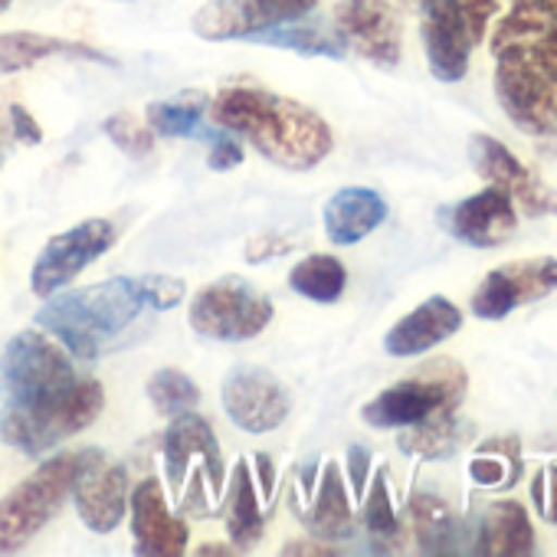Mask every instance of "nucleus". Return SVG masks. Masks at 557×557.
Segmentation results:
<instances>
[{
	"label": "nucleus",
	"mask_w": 557,
	"mask_h": 557,
	"mask_svg": "<svg viewBox=\"0 0 557 557\" xmlns=\"http://www.w3.org/2000/svg\"><path fill=\"white\" fill-rule=\"evenodd\" d=\"M8 404L0 436L24 456H44L57 443L96 423L106 391L92 377H76L73 361L44 332H21L0 355Z\"/></svg>",
	"instance_id": "1"
},
{
	"label": "nucleus",
	"mask_w": 557,
	"mask_h": 557,
	"mask_svg": "<svg viewBox=\"0 0 557 557\" xmlns=\"http://www.w3.org/2000/svg\"><path fill=\"white\" fill-rule=\"evenodd\" d=\"M216 128L246 138L262 158L289 171H309L332 154L329 122L302 102L256 86H226L207 102Z\"/></svg>",
	"instance_id": "2"
},
{
	"label": "nucleus",
	"mask_w": 557,
	"mask_h": 557,
	"mask_svg": "<svg viewBox=\"0 0 557 557\" xmlns=\"http://www.w3.org/2000/svg\"><path fill=\"white\" fill-rule=\"evenodd\" d=\"M145 293L138 275H119L99 286L73 289L50 299L37 312V325L63 342V348L79 361H96L102 348L119 338L145 309Z\"/></svg>",
	"instance_id": "3"
},
{
	"label": "nucleus",
	"mask_w": 557,
	"mask_h": 557,
	"mask_svg": "<svg viewBox=\"0 0 557 557\" xmlns=\"http://www.w3.org/2000/svg\"><path fill=\"white\" fill-rule=\"evenodd\" d=\"M79 469V453H60L47 459L30 479H24L14 492L0 498V554L21 550L30 537H37L63 502L73 492V479Z\"/></svg>",
	"instance_id": "4"
},
{
	"label": "nucleus",
	"mask_w": 557,
	"mask_h": 557,
	"mask_svg": "<svg viewBox=\"0 0 557 557\" xmlns=\"http://www.w3.org/2000/svg\"><path fill=\"white\" fill-rule=\"evenodd\" d=\"M466 394V371L443 358L423 364L413 377L381 391L364 410V423L377 430H397V426H413L440 410H456Z\"/></svg>",
	"instance_id": "5"
},
{
	"label": "nucleus",
	"mask_w": 557,
	"mask_h": 557,
	"mask_svg": "<svg viewBox=\"0 0 557 557\" xmlns=\"http://www.w3.org/2000/svg\"><path fill=\"white\" fill-rule=\"evenodd\" d=\"M495 99L524 135L557 132V86L531 57V44H511L495 53Z\"/></svg>",
	"instance_id": "6"
},
{
	"label": "nucleus",
	"mask_w": 557,
	"mask_h": 557,
	"mask_svg": "<svg viewBox=\"0 0 557 557\" xmlns=\"http://www.w3.org/2000/svg\"><path fill=\"white\" fill-rule=\"evenodd\" d=\"M272 302L243 278H220L190 302V329L210 342H249L272 322Z\"/></svg>",
	"instance_id": "7"
},
{
	"label": "nucleus",
	"mask_w": 557,
	"mask_h": 557,
	"mask_svg": "<svg viewBox=\"0 0 557 557\" xmlns=\"http://www.w3.org/2000/svg\"><path fill=\"white\" fill-rule=\"evenodd\" d=\"M115 226L109 220H83L70 226L66 233H57L37 256L34 272H30V289L40 299L57 296L63 286H70L73 278L89 269L102 252L112 249L115 243Z\"/></svg>",
	"instance_id": "8"
},
{
	"label": "nucleus",
	"mask_w": 557,
	"mask_h": 557,
	"mask_svg": "<svg viewBox=\"0 0 557 557\" xmlns=\"http://www.w3.org/2000/svg\"><path fill=\"white\" fill-rule=\"evenodd\" d=\"M557 289V259L534 256V259H515L498 269H492L479 289L472 293V315L485 322H498L511 315L521 306H531Z\"/></svg>",
	"instance_id": "9"
},
{
	"label": "nucleus",
	"mask_w": 557,
	"mask_h": 557,
	"mask_svg": "<svg viewBox=\"0 0 557 557\" xmlns=\"http://www.w3.org/2000/svg\"><path fill=\"white\" fill-rule=\"evenodd\" d=\"M223 410L246 433H272L286 423L293 397L272 371L236 364L223 381Z\"/></svg>",
	"instance_id": "10"
},
{
	"label": "nucleus",
	"mask_w": 557,
	"mask_h": 557,
	"mask_svg": "<svg viewBox=\"0 0 557 557\" xmlns=\"http://www.w3.org/2000/svg\"><path fill=\"white\" fill-rule=\"evenodd\" d=\"M70 495L76 498V511L86 528H92L96 534H109L122 524L128 511V472L102 449H83Z\"/></svg>",
	"instance_id": "11"
},
{
	"label": "nucleus",
	"mask_w": 557,
	"mask_h": 557,
	"mask_svg": "<svg viewBox=\"0 0 557 557\" xmlns=\"http://www.w3.org/2000/svg\"><path fill=\"white\" fill-rule=\"evenodd\" d=\"M161 453H164L168 488H171L174 495H181L184 479H187L194 459H200V462H203V475H207L210 492L216 495V502L223 498V488H226V466H223V453H220L216 433H213V426H210L203 417H197L194 410L177 413L174 423L168 426L164 440H161Z\"/></svg>",
	"instance_id": "12"
},
{
	"label": "nucleus",
	"mask_w": 557,
	"mask_h": 557,
	"mask_svg": "<svg viewBox=\"0 0 557 557\" xmlns=\"http://www.w3.org/2000/svg\"><path fill=\"white\" fill-rule=\"evenodd\" d=\"M335 30L348 50L381 70L400 63V21L384 0H338Z\"/></svg>",
	"instance_id": "13"
},
{
	"label": "nucleus",
	"mask_w": 557,
	"mask_h": 557,
	"mask_svg": "<svg viewBox=\"0 0 557 557\" xmlns=\"http://www.w3.org/2000/svg\"><path fill=\"white\" fill-rule=\"evenodd\" d=\"M420 37L430 73L440 83L466 79L475 44L456 0H420Z\"/></svg>",
	"instance_id": "14"
},
{
	"label": "nucleus",
	"mask_w": 557,
	"mask_h": 557,
	"mask_svg": "<svg viewBox=\"0 0 557 557\" xmlns=\"http://www.w3.org/2000/svg\"><path fill=\"white\" fill-rule=\"evenodd\" d=\"M440 223L459 243L475 246V249H492L515 233L518 216H515L511 194L505 187L488 184L485 190H479L453 207H443Z\"/></svg>",
	"instance_id": "15"
},
{
	"label": "nucleus",
	"mask_w": 557,
	"mask_h": 557,
	"mask_svg": "<svg viewBox=\"0 0 557 557\" xmlns=\"http://www.w3.org/2000/svg\"><path fill=\"white\" fill-rule=\"evenodd\" d=\"M132 550L141 557H177L187 550V521L168 508L158 479H145L132 492Z\"/></svg>",
	"instance_id": "16"
},
{
	"label": "nucleus",
	"mask_w": 557,
	"mask_h": 557,
	"mask_svg": "<svg viewBox=\"0 0 557 557\" xmlns=\"http://www.w3.org/2000/svg\"><path fill=\"white\" fill-rule=\"evenodd\" d=\"M469 161H472V168H475V174L482 181H488L495 187H505L511 197H518L524 203V210L531 216L550 213V210L557 213V197L544 184H537L528 174V168L498 138H492V135H472L469 138Z\"/></svg>",
	"instance_id": "17"
},
{
	"label": "nucleus",
	"mask_w": 557,
	"mask_h": 557,
	"mask_svg": "<svg viewBox=\"0 0 557 557\" xmlns=\"http://www.w3.org/2000/svg\"><path fill=\"white\" fill-rule=\"evenodd\" d=\"M459 329H462V312L446 296H433L387 332L384 351L394 358H417L436 348L440 342L453 338Z\"/></svg>",
	"instance_id": "18"
},
{
	"label": "nucleus",
	"mask_w": 557,
	"mask_h": 557,
	"mask_svg": "<svg viewBox=\"0 0 557 557\" xmlns=\"http://www.w3.org/2000/svg\"><path fill=\"white\" fill-rule=\"evenodd\" d=\"M322 216L335 246H355L387 220V200L371 187H342L332 194Z\"/></svg>",
	"instance_id": "19"
},
{
	"label": "nucleus",
	"mask_w": 557,
	"mask_h": 557,
	"mask_svg": "<svg viewBox=\"0 0 557 557\" xmlns=\"http://www.w3.org/2000/svg\"><path fill=\"white\" fill-rule=\"evenodd\" d=\"M50 57H73V60H89V63H102V66H119L109 53H102L89 44L60 40V37H47V34H27V30L0 34V73H21Z\"/></svg>",
	"instance_id": "20"
},
{
	"label": "nucleus",
	"mask_w": 557,
	"mask_h": 557,
	"mask_svg": "<svg viewBox=\"0 0 557 557\" xmlns=\"http://www.w3.org/2000/svg\"><path fill=\"white\" fill-rule=\"evenodd\" d=\"M479 554H498V557H521L534 554V528L521 502H495L482 515L479 534H475Z\"/></svg>",
	"instance_id": "21"
},
{
	"label": "nucleus",
	"mask_w": 557,
	"mask_h": 557,
	"mask_svg": "<svg viewBox=\"0 0 557 557\" xmlns=\"http://www.w3.org/2000/svg\"><path fill=\"white\" fill-rule=\"evenodd\" d=\"M319 492H312V505L299 508V518L309 524V531L315 537L325 541H342L355 531V515H351V502L345 492V475L338 469V462H325L322 482L315 485Z\"/></svg>",
	"instance_id": "22"
},
{
	"label": "nucleus",
	"mask_w": 557,
	"mask_h": 557,
	"mask_svg": "<svg viewBox=\"0 0 557 557\" xmlns=\"http://www.w3.org/2000/svg\"><path fill=\"white\" fill-rule=\"evenodd\" d=\"M262 528H265V515L259 508L252 469L249 462H236L226 495V534L236 547H249L262 537Z\"/></svg>",
	"instance_id": "23"
},
{
	"label": "nucleus",
	"mask_w": 557,
	"mask_h": 557,
	"mask_svg": "<svg viewBox=\"0 0 557 557\" xmlns=\"http://www.w3.org/2000/svg\"><path fill=\"white\" fill-rule=\"evenodd\" d=\"M249 44L259 47H278V50H293L302 57H329V60H342L348 53L345 40L338 34H329L322 27H312L306 21H293V24H275V27H262L256 34L246 37Z\"/></svg>",
	"instance_id": "24"
},
{
	"label": "nucleus",
	"mask_w": 557,
	"mask_h": 557,
	"mask_svg": "<svg viewBox=\"0 0 557 557\" xmlns=\"http://www.w3.org/2000/svg\"><path fill=\"white\" fill-rule=\"evenodd\" d=\"M207 99L200 92H184L171 102H151L148 106V128L161 138H216V128L207 132L203 122Z\"/></svg>",
	"instance_id": "25"
},
{
	"label": "nucleus",
	"mask_w": 557,
	"mask_h": 557,
	"mask_svg": "<svg viewBox=\"0 0 557 557\" xmlns=\"http://www.w3.org/2000/svg\"><path fill=\"white\" fill-rule=\"evenodd\" d=\"M289 286H293V293H299L319 306H332L342 299V293L348 286V269L335 256H306L299 265H293Z\"/></svg>",
	"instance_id": "26"
},
{
	"label": "nucleus",
	"mask_w": 557,
	"mask_h": 557,
	"mask_svg": "<svg viewBox=\"0 0 557 557\" xmlns=\"http://www.w3.org/2000/svg\"><path fill=\"white\" fill-rule=\"evenodd\" d=\"M521 453H518V440L505 436V440H488L475 449V459L469 462V475L475 485L485 488H508L521 479Z\"/></svg>",
	"instance_id": "27"
},
{
	"label": "nucleus",
	"mask_w": 557,
	"mask_h": 557,
	"mask_svg": "<svg viewBox=\"0 0 557 557\" xmlns=\"http://www.w3.org/2000/svg\"><path fill=\"white\" fill-rule=\"evenodd\" d=\"M194 34L203 40H246L252 34V21L243 8V0H210L194 14Z\"/></svg>",
	"instance_id": "28"
},
{
	"label": "nucleus",
	"mask_w": 557,
	"mask_h": 557,
	"mask_svg": "<svg viewBox=\"0 0 557 557\" xmlns=\"http://www.w3.org/2000/svg\"><path fill=\"white\" fill-rule=\"evenodd\" d=\"M456 410H440L420 423H413L407 430V436H400V449L423 456V459H443L456 449Z\"/></svg>",
	"instance_id": "29"
},
{
	"label": "nucleus",
	"mask_w": 557,
	"mask_h": 557,
	"mask_svg": "<svg viewBox=\"0 0 557 557\" xmlns=\"http://www.w3.org/2000/svg\"><path fill=\"white\" fill-rule=\"evenodd\" d=\"M148 400L154 404V410L161 417H177V413H187L200 404V391L184 371L164 368V371H154L148 377Z\"/></svg>",
	"instance_id": "30"
},
{
	"label": "nucleus",
	"mask_w": 557,
	"mask_h": 557,
	"mask_svg": "<svg viewBox=\"0 0 557 557\" xmlns=\"http://www.w3.org/2000/svg\"><path fill=\"white\" fill-rule=\"evenodd\" d=\"M413 524H417V541L423 550H430V554L433 550L436 554L453 550L449 541H456V518L440 498H430V495L417 498L413 502Z\"/></svg>",
	"instance_id": "31"
},
{
	"label": "nucleus",
	"mask_w": 557,
	"mask_h": 557,
	"mask_svg": "<svg viewBox=\"0 0 557 557\" xmlns=\"http://www.w3.org/2000/svg\"><path fill=\"white\" fill-rule=\"evenodd\" d=\"M544 24H547V17L531 4V0H511L508 14L498 17L495 30L488 37V47H492V53H498L511 44H531L541 37Z\"/></svg>",
	"instance_id": "32"
},
{
	"label": "nucleus",
	"mask_w": 557,
	"mask_h": 557,
	"mask_svg": "<svg viewBox=\"0 0 557 557\" xmlns=\"http://www.w3.org/2000/svg\"><path fill=\"white\" fill-rule=\"evenodd\" d=\"M364 528L371 531L374 541H394L400 531L394 502H391V488H387V469H377L374 482H371V495L364 498Z\"/></svg>",
	"instance_id": "33"
},
{
	"label": "nucleus",
	"mask_w": 557,
	"mask_h": 557,
	"mask_svg": "<svg viewBox=\"0 0 557 557\" xmlns=\"http://www.w3.org/2000/svg\"><path fill=\"white\" fill-rule=\"evenodd\" d=\"M243 8L252 21V34H256L262 27L306 21L319 8V0H243Z\"/></svg>",
	"instance_id": "34"
},
{
	"label": "nucleus",
	"mask_w": 557,
	"mask_h": 557,
	"mask_svg": "<svg viewBox=\"0 0 557 557\" xmlns=\"http://www.w3.org/2000/svg\"><path fill=\"white\" fill-rule=\"evenodd\" d=\"M106 135L115 141V148H122L128 158H145L154 148V132L148 128V122H138L128 112H119L112 119H106Z\"/></svg>",
	"instance_id": "35"
},
{
	"label": "nucleus",
	"mask_w": 557,
	"mask_h": 557,
	"mask_svg": "<svg viewBox=\"0 0 557 557\" xmlns=\"http://www.w3.org/2000/svg\"><path fill=\"white\" fill-rule=\"evenodd\" d=\"M138 278H141V293H145L148 309L171 312L174 306H181V299H184L181 278H174V275H138Z\"/></svg>",
	"instance_id": "36"
},
{
	"label": "nucleus",
	"mask_w": 557,
	"mask_h": 557,
	"mask_svg": "<svg viewBox=\"0 0 557 557\" xmlns=\"http://www.w3.org/2000/svg\"><path fill=\"white\" fill-rule=\"evenodd\" d=\"M462 21L472 34V44H482L488 34V24L498 17V0H456Z\"/></svg>",
	"instance_id": "37"
},
{
	"label": "nucleus",
	"mask_w": 557,
	"mask_h": 557,
	"mask_svg": "<svg viewBox=\"0 0 557 557\" xmlns=\"http://www.w3.org/2000/svg\"><path fill=\"white\" fill-rule=\"evenodd\" d=\"M534 505H537V515L550 524H557V466H544L537 475H534Z\"/></svg>",
	"instance_id": "38"
},
{
	"label": "nucleus",
	"mask_w": 557,
	"mask_h": 557,
	"mask_svg": "<svg viewBox=\"0 0 557 557\" xmlns=\"http://www.w3.org/2000/svg\"><path fill=\"white\" fill-rule=\"evenodd\" d=\"M531 57L537 60V66L550 76V83L557 86V24H544L541 37L531 40Z\"/></svg>",
	"instance_id": "39"
},
{
	"label": "nucleus",
	"mask_w": 557,
	"mask_h": 557,
	"mask_svg": "<svg viewBox=\"0 0 557 557\" xmlns=\"http://www.w3.org/2000/svg\"><path fill=\"white\" fill-rule=\"evenodd\" d=\"M8 128H11L14 141H24V145H40L44 141V128L37 125V119L21 102L8 106Z\"/></svg>",
	"instance_id": "40"
},
{
	"label": "nucleus",
	"mask_w": 557,
	"mask_h": 557,
	"mask_svg": "<svg viewBox=\"0 0 557 557\" xmlns=\"http://www.w3.org/2000/svg\"><path fill=\"white\" fill-rule=\"evenodd\" d=\"M289 246H293V239L283 236V233H272V230L259 233L246 246V262H262V259H272V256H283V252H289Z\"/></svg>",
	"instance_id": "41"
},
{
	"label": "nucleus",
	"mask_w": 557,
	"mask_h": 557,
	"mask_svg": "<svg viewBox=\"0 0 557 557\" xmlns=\"http://www.w3.org/2000/svg\"><path fill=\"white\" fill-rule=\"evenodd\" d=\"M239 161H243L239 141L223 138V135H216V138L210 141V154H207V168H210V171H230V168H236Z\"/></svg>",
	"instance_id": "42"
},
{
	"label": "nucleus",
	"mask_w": 557,
	"mask_h": 557,
	"mask_svg": "<svg viewBox=\"0 0 557 557\" xmlns=\"http://www.w3.org/2000/svg\"><path fill=\"white\" fill-rule=\"evenodd\" d=\"M368 472H371V449L368 446H351L348 449V475H351V492L361 498L368 488Z\"/></svg>",
	"instance_id": "43"
},
{
	"label": "nucleus",
	"mask_w": 557,
	"mask_h": 557,
	"mask_svg": "<svg viewBox=\"0 0 557 557\" xmlns=\"http://www.w3.org/2000/svg\"><path fill=\"white\" fill-rule=\"evenodd\" d=\"M252 466H256V492L265 495V502H269L275 495V466L265 453H256Z\"/></svg>",
	"instance_id": "44"
},
{
	"label": "nucleus",
	"mask_w": 557,
	"mask_h": 557,
	"mask_svg": "<svg viewBox=\"0 0 557 557\" xmlns=\"http://www.w3.org/2000/svg\"><path fill=\"white\" fill-rule=\"evenodd\" d=\"M8 138H11V128L8 122H0V168H4V158H8Z\"/></svg>",
	"instance_id": "45"
},
{
	"label": "nucleus",
	"mask_w": 557,
	"mask_h": 557,
	"mask_svg": "<svg viewBox=\"0 0 557 557\" xmlns=\"http://www.w3.org/2000/svg\"><path fill=\"white\" fill-rule=\"evenodd\" d=\"M531 4H534V8H537L541 14H547V11H550V8L557 4V0H531Z\"/></svg>",
	"instance_id": "46"
},
{
	"label": "nucleus",
	"mask_w": 557,
	"mask_h": 557,
	"mask_svg": "<svg viewBox=\"0 0 557 557\" xmlns=\"http://www.w3.org/2000/svg\"><path fill=\"white\" fill-rule=\"evenodd\" d=\"M11 4H14V0H0V14H4V11H8Z\"/></svg>",
	"instance_id": "47"
}]
</instances>
